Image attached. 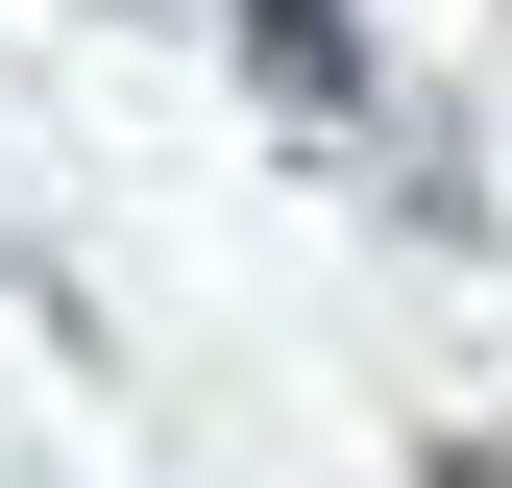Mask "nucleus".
<instances>
[{
  "label": "nucleus",
  "instance_id": "nucleus-1",
  "mask_svg": "<svg viewBox=\"0 0 512 488\" xmlns=\"http://www.w3.org/2000/svg\"><path fill=\"white\" fill-rule=\"evenodd\" d=\"M244 74H269V98H317V122H342V98H366V49H342V0H244Z\"/></svg>",
  "mask_w": 512,
  "mask_h": 488
},
{
  "label": "nucleus",
  "instance_id": "nucleus-2",
  "mask_svg": "<svg viewBox=\"0 0 512 488\" xmlns=\"http://www.w3.org/2000/svg\"><path fill=\"white\" fill-rule=\"evenodd\" d=\"M415 488H512V464H488V440H439V464H415Z\"/></svg>",
  "mask_w": 512,
  "mask_h": 488
}]
</instances>
